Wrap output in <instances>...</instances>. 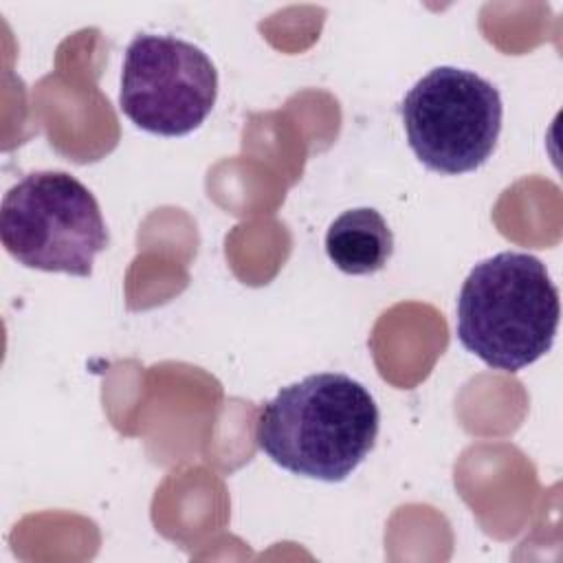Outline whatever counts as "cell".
Returning <instances> with one entry per match:
<instances>
[{
    "label": "cell",
    "instance_id": "cell-6",
    "mask_svg": "<svg viewBox=\"0 0 563 563\" xmlns=\"http://www.w3.org/2000/svg\"><path fill=\"white\" fill-rule=\"evenodd\" d=\"M325 253L339 271L347 275H369L389 262L394 235L376 209H350L328 227Z\"/></svg>",
    "mask_w": 563,
    "mask_h": 563
},
{
    "label": "cell",
    "instance_id": "cell-1",
    "mask_svg": "<svg viewBox=\"0 0 563 563\" xmlns=\"http://www.w3.org/2000/svg\"><path fill=\"white\" fill-rule=\"evenodd\" d=\"M378 424L376 400L358 380L321 372L282 387L260 407L255 442L295 475L341 482L374 449Z\"/></svg>",
    "mask_w": 563,
    "mask_h": 563
},
{
    "label": "cell",
    "instance_id": "cell-2",
    "mask_svg": "<svg viewBox=\"0 0 563 563\" xmlns=\"http://www.w3.org/2000/svg\"><path fill=\"white\" fill-rule=\"evenodd\" d=\"M561 317L545 264L519 251L475 264L457 297V339L493 369L519 372L550 352Z\"/></svg>",
    "mask_w": 563,
    "mask_h": 563
},
{
    "label": "cell",
    "instance_id": "cell-5",
    "mask_svg": "<svg viewBox=\"0 0 563 563\" xmlns=\"http://www.w3.org/2000/svg\"><path fill=\"white\" fill-rule=\"evenodd\" d=\"M218 97L209 55L174 35H136L123 57L119 106L141 130L183 136L200 128Z\"/></svg>",
    "mask_w": 563,
    "mask_h": 563
},
{
    "label": "cell",
    "instance_id": "cell-3",
    "mask_svg": "<svg viewBox=\"0 0 563 563\" xmlns=\"http://www.w3.org/2000/svg\"><path fill=\"white\" fill-rule=\"evenodd\" d=\"M0 240L26 268L88 277L110 235L92 191L68 172H31L2 198Z\"/></svg>",
    "mask_w": 563,
    "mask_h": 563
},
{
    "label": "cell",
    "instance_id": "cell-4",
    "mask_svg": "<svg viewBox=\"0 0 563 563\" xmlns=\"http://www.w3.org/2000/svg\"><path fill=\"white\" fill-rule=\"evenodd\" d=\"M400 114L409 147L422 165L440 174H466L493 154L504 106L488 79L438 66L409 88Z\"/></svg>",
    "mask_w": 563,
    "mask_h": 563
}]
</instances>
